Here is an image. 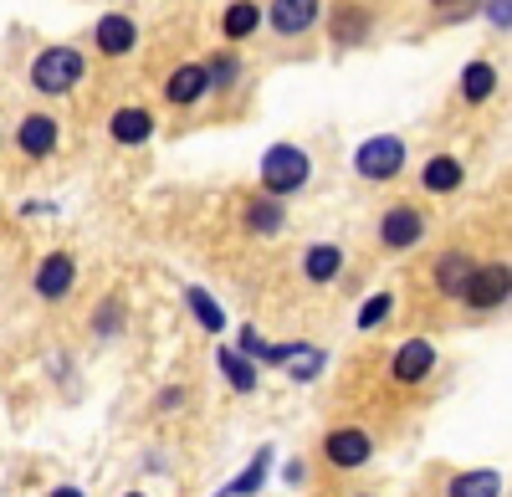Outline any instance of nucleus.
Here are the masks:
<instances>
[{"instance_id": "obj_1", "label": "nucleus", "mask_w": 512, "mask_h": 497, "mask_svg": "<svg viewBox=\"0 0 512 497\" xmlns=\"http://www.w3.org/2000/svg\"><path fill=\"white\" fill-rule=\"evenodd\" d=\"M82 72H88V62H82L77 47H47L31 62V88L47 93V98H62V93H72L82 82Z\"/></svg>"}, {"instance_id": "obj_2", "label": "nucleus", "mask_w": 512, "mask_h": 497, "mask_svg": "<svg viewBox=\"0 0 512 497\" xmlns=\"http://www.w3.org/2000/svg\"><path fill=\"white\" fill-rule=\"evenodd\" d=\"M308 175H313V164H308V154L297 149V144H272L262 154V190L277 195V200L292 195V190H303Z\"/></svg>"}, {"instance_id": "obj_3", "label": "nucleus", "mask_w": 512, "mask_h": 497, "mask_svg": "<svg viewBox=\"0 0 512 497\" xmlns=\"http://www.w3.org/2000/svg\"><path fill=\"white\" fill-rule=\"evenodd\" d=\"M354 170L364 175V180H395L400 170H405V139H395V134H374V139H364L359 149H354Z\"/></svg>"}, {"instance_id": "obj_4", "label": "nucleus", "mask_w": 512, "mask_h": 497, "mask_svg": "<svg viewBox=\"0 0 512 497\" xmlns=\"http://www.w3.org/2000/svg\"><path fill=\"white\" fill-rule=\"evenodd\" d=\"M507 298H512V267H507V262L477 267L472 282H466V293H461V303L477 308V313H487V308H497V303H507Z\"/></svg>"}, {"instance_id": "obj_5", "label": "nucleus", "mask_w": 512, "mask_h": 497, "mask_svg": "<svg viewBox=\"0 0 512 497\" xmlns=\"http://www.w3.org/2000/svg\"><path fill=\"white\" fill-rule=\"evenodd\" d=\"M369 451H374V446H369V436H364L359 426H338V431L323 436V457H328V467H338V472L364 467Z\"/></svg>"}, {"instance_id": "obj_6", "label": "nucleus", "mask_w": 512, "mask_h": 497, "mask_svg": "<svg viewBox=\"0 0 512 497\" xmlns=\"http://www.w3.org/2000/svg\"><path fill=\"white\" fill-rule=\"evenodd\" d=\"M205 93H210V72H205V62H180L175 72L164 77V103H169V108H195Z\"/></svg>"}, {"instance_id": "obj_7", "label": "nucleus", "mask_w": 512, "mask_h": 497, "mask_svg": "<svg viewBox=\"0 0 512 497\" xmlns=\"http://www.w3.org/2000/svg\"><path fill=\"white\" fill-rule=\"evenodd\" d=\"M318 16H323V0H272L267 6V21L277 36H303L318 26Z\"/></svg>"}, {"instance_id": "obj_8", "label": "nucleus", "mask_w": 512, "mask_h": 497, "mask_svg": "<svg viewBox=\"0 0 512 497\" xmlns=\"http://www.w3.org/2000/svg\"><path fill=\"white\" fill-rule=\"evenodd\" d=\"M425 231V216L415 211V205H390L379 221V246H390V252H405V246H415Z\"/></svg>"}, {"instance_id": "obj_9", "label": "nucleus", "mask_w": 512, "mask_h": 497, "mask_svg": "<svg viewBox=\"0 0 512 497\" xmlns=\"http://www.w3.org/2000/svg\"><path fill=\"white\" fill-rule=\"evenodd\" d=\"M57 139H62V129H57L52 113H26L21 129H16V149H21L26 159H47V154L57 149Z\"/></svg>"}, {"instance_id": "obj_10", "label": "nucleus", "mask_w": 512, "mask_h": 497, "mask_svg": "<svg viewBox=\"0 0 512 497\" xmlns=\"http://www.w3.org/2000/svg\"><path fill=\"white\" fill-rule=\"evenodd\" d=\"M93 41H98V52H103V57H128V52L139 47V26L128 21L123 11H108V16L93 26Z\"/></svg>"}, {"instance_id": "obj_11", "label": "nucleus", "mask_w": 512, "mask_h": 497, "mask_svg": "<svg viewBox=\"0 0 512 497\" xmlns=\"http://www.w3.org/2000/svg\"><path fill=\"white\" fill-rule=\"evenodd\" d=\"M72 282H77V262H72V252H52L47 262L36 267V293L47 298V303L67 298V293H72Z\"/></svg>"}, {"instance_id": "obj_12", "label": "nucleus", "mask_w": 512, "mask_h": 497, "mask_svg": "<svg viewBox=\"0 0 512 497\" xmlns=\"http://www.w3.org/2000/svg\"><path fill=\"white\" fill-rule=\"evenodd\" d=\"M436 369V349L425 344V339H410V344H400V354H395V364H390V375L400 380V385H420L425 375Z\"/></svg>"}, {"instance_id": "obj_13", "label": "nucleus", "mask_w": 512, "mask_h": 497, "mask_svg": "<svg viewBox=\"0 0 512 497\" xmlns=\"http://www.w3.org/2000/svg\"><path fill=\"white\" fill-rule=\"evenodd\" d=\"M108 134H113V144H144V139H154V113L149 108H118L113 118H108Z\"/></svg>"}, {"instance_id": "obj_14", "label": "nucleus", "mask_w": 512, "mask_h": 497, "mask_svg": "<svg viewBox=\"0 0 512 497\" xmlns=\"http://www.w3.org/2000/svg\"><path fill=\"white\" fill-rule=\"evenodd\" d=\"M472 272H477V262L466 257V252H446V257L436 262V287H441L446 298H461L466 282H472Z\"/></svg>"}, {"instance_id": "obj_15", "label": "nucleus", "mask_w": 512, "mask_h": 497, "mask_svg": "<svg viewBox=\"0 0 512 497\" xmlns=\"http://www.w3.org/2000/svg\"><path fill=\"white\" fill-rule=\"evenodd\" d=\"M246 226H251L256 236H277V231L287 226L282 200H277V195H256V200H246Z\"/></svg>"}, {"instance_id": "obj_16", "label": "nucleus", "mask_w": 512, "mask_h": 497, "mask_svg": "<svg viewBox=\"0 0 512 497\" xmlns=\"http://www.w3.org/2000/svg\"><path fill=\"white\" fill-rule=\"evenodd\" d=\"M328 31H333L338 47H359V41L369 36V11H359V6H333Z\"/></svg>"}, {"instance_id": "obj_17", "label": "nucleus", "mask_w": 512, "mask_h": 497, "mask_svg": "<svg viewBox=\"0 0 512 497\" xmlns=\"http://www.w3.org/2000/svg\"><path fill=\"white\" fill-rule=\"evenodd\" d=\"M256 26H262V6H256V0H231L226 16H221V36L226 41H246Z\"/></svg>"}, {"instance_id": "obj_18", "label": "nucleus", "mask_w": 512, "mask_h": 497, "mask_svg": "<svg viewBox=\"0 0 512 497\" xmlns=\"http://www.w3.org/2000/svg\"><path fill=\"white\" fill-rule=\"evenodd\" d=\"M497 93V67L492 62H466V72H461V98L466 103H487Z\"/></svg>"}, {"instance_id": "obj_19", "label": "nucleus", "mask_w": 512, "mask_h": 497, "mask_svg": "<svg viewBox=\"0 0 512 497\" xmlns=\"http://www.w3.org/2000/svg\"><path fill=\"white\" fill-rule=\"evenodd\" d=\"M338 267H344V252L338 246H308V257H303V272H308V282H333L338 277Z\"/></svg>"}, {"instance_id": "obj_20", "label": "nucleus", "mask_w": 512, "mask_h": 497, "mask_svg": "<svg viewBox=\"0 0 512 497\" xmlns=\"http://www.w3.org/2000/svg\"><path fill=\"white\" fill-rule=\"evenodd\" d=\"M425 190H431V195H451L456 185H461V164L451 159V154H436L431 164H425Z\"/></svg>"}, {"instance_id": "obj_21", "label": "nucleus", "mask_w": 512, "mask_h": 497, "mask_svg": "<svg viewBox=\"0 0 512 497\" xmlns=\"http://www.w3.org/2000/svg\"><path fill=\"white\" fill-rule=\"evenodd\" d=\"M497 492H502V477L497 472H461L446 487V497H497Z\"/></svg>"}, {"instance_id": "obj_22", "label": "nucleus", "mask_w": 512, "mask_h": 497, "mask_svg": "<svg viewBox=\"0 0 512 497\" xmlns=\"http://www.w3.org/2000/svg\"><path fill=\"white\" fill-rule=\"evenodd\" d=\"M185 303H190V313L200 318L205 334H221V328H226V313L216 308V298H210L205 287H185Z\"/></svg>"}, {"instance_id": "obj_23", "label": "nucleus", "mask_w": 512, "mask_h": 497, "mask_svg": "<svg viewBox=\"0 0 512 497\" xmlns=\"http://www.w3.org/2000/svg\"><path fill=\"white\" fill-rule=\"evenodd\" d=\"M205 72H210V93H231L241 82V57L236 52H216L205 62Z\"/></svg>"}, {"instance_id": "obj_24", "label": "nucleus", "mask_w": 512, "mask_h": 497, "mask_svg": "<svg viewBox=\"0 0 512 497\" xmlns=\"http://www.w3.org/2000/svg\"><path fill=\"white\" fill-rule=\"evenodd\" d=\"M267 467H272V451H256V457H251V467H246V472H241V477H236V482H231L221 497H251L256 487L267 482Z\"/></svg>"}, {"instance_id": "obj_25", "label": "nucleus", "mask_w": 512, "mask_h": 497, "mask_svg": "<svg viewBox=\"0 0 512 497\" xmlns=\"http://www.w3.org/2000/svg\"><path fill=\"white\" fill-rule=\"evenodd\" d=\"M216 364L226 369V380H231L241 395H251V390H256V369H251V359H246V354H231V349H221V354H216Z\"/></svg>"}, {"instance_id": "obj_26", "label": "nucleus", "mask_w": 512, "mask_h": 497, "mask_svg": "<svg viewBox=\"0 0 512 497\" xmlns=\"http://www.w3.org/2000/svg\"><path fill=\"white\" fill-rule=\"evenodd\" d=\"M390 308H395V298H390V293L369 298V303H364V313H359V328H379L384 318H390Z\"/></svg>"}, {"instance_id": "obj_27", "label": "nucleus", "mask_w": 512, "mask_h": 497, "mask_svg": "<svg viewBox=\"0 0 512 497\" xmlns=\"http://www.w3.org/2000/svg\"><path fill=\"white\" fill-rule=\"evenodd\" d=\"M118 323H123V303H98V318H93V328L98 334H118Z\"/></svg>"}, {"instance_id": "obj_28", "label": "nucleus", "mask_w": 512, "mask_h": 497, "mask_svg": "<svg viewBox=\"0 0 512 497\" xmlns=\"http://www.w3.org/2000/svg\"><path fill=\"white\" fill-rule=\"evenodd\" d=\"M487 16L492 26H512V0H487Z\"/></svg>"}, {"instance_id": "obj_29", "label": "nucleus", "mask_w": 512, "mask_h": 497, "mask_svg": "<svg viewBox=\"0 0 512 497\" xmlns=\"http://www.w3.org/2000/svg\"><path fill=\"white\" fill-rule=\"evenodd\" d=\"M436 11H461V6H472V0H431Z\"/></svg>"}, {"instance_id": "obj_30", "label": "nucleus", "mask_w": 512, "mask_h": 497, "mask_svg": "<svg viewBox=\"0 0 512 497\" xmlns=\"http://www.w3.org/2000/svg\"><path fill=\"white\" fill-rule=\"evenodd\" d=\"M52 497H82V492H77V487H57Z\"/></svg>"}, {"instance_id": "obj_31", "label": "nucleus", "mask_w": 512, "mask_h": 497, "mask_svg": "<svg viewBox=\"0 0 512 497\" xmlns=\"http://www.w3.org/2000/svg\"><path fill=\"white\" fill-rule=\"evenodd\" d=\"M128 497H144V492H128Z\"/></svg>"}, {"instance_id": "obj_32", "label": "nucleus", "mask_w": 512, "mask_h": 497, "mask_svg": "<svg viewBox=\"0 0 512 497\" xmlns=\"http://www.w3.org/2000/svg\"><path fill=\"white\" fill-rule=\"evenodd\" d=\"M0 144H6V139H0Z\"/></svg>"}, {"instance_id": "obj_33", "label": "nucleus", "mask_w": 512, "mask_h": 497, "mask_svg": "<svg viewBox=\"0 0 512 497\" xmlns=\"http://www.w3.org/2000/svg\"><path fill=\"white\" fill-rule=\"evenodd\" d=\"M359 497H364V492H359Z\"/></svg>"}]
</instances>
